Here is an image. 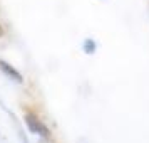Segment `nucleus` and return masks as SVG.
I'll list each match as a JSON object with an SVG mask.
<instances>
[{"label":"nucleus","mask_w":149,"mask_h":143,"mask_svg":"<svg viewBox=\"0 0 149 143\" xmlns=\"http://www.w3.org/2000/svg\"><path fill=\"white\" fill-rule=\"evenodd\" d=\"M25 125L29 126V130H30L32 133L44 136L45 140H50V130L47 128V125L42 121L40 118H37V115L27 113V115H25Z\"/></svg>","instance_id":"nucleus-1"},{"label":"nucleus","mask_w":149,"mask_h":143,"mask_svg":"<svg viewBox=\"0 0 149 143\" xmlns=\"http://www.w3.org/2000/svg\"><path fill=\"white\" fill-rule=\"evenodd\" d=\"M0 71L7 76V77L14 79L15 82H22V81H24V76H22L20 73L14 68V66H10L7 61H3V59H0Z\"/></svg>","instance_id":"nucleus-2"},{"label":"nucleus","mask_w":149,"mask_h":143,"mask_svg":"<svg viewBox=\"0 0 149 143\" xmlns=\"http://www.w3.org/2000/svg\"><path fill=\"white\" fill-rule=\"evenodd\" d=\"M2 35H3V25L0 24V37H2Z\"/></svg>","instance_id":"nucleus-3"}]
</instances>
